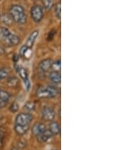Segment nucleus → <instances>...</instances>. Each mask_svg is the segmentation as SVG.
<instances>
[{"instance_id": "1", "label": "nucleus", "mask_w": 136, "mask_h": 150, "mask_svg": "<svg viewBox=\"0 0 136 150\" xmlns=\"http://www.w3.org/2000/svg\"><path fill=\"white\" fill-rule=\"evenodd\" d=\"M0 39L8 46H15L20 43V38L12 33L6 27H0Z\"/></svg>"}, {"instance_id": "2", "label": "nucleus", "mask_w": 136, "mask_h": 150, "mask_svg": "<svg viewBox=\"0 0 136 150\" xmlns=\"http://www.w3.org/2000/svg\"><path fill=\"white\" fill-rule=\"evenodd\" d=\"M9 14L12 18L13 21L18 24H24L27 22V17L24 8L19 5H14L10 8Z\"/></svg>"}, {"instance_id": "3", "label": "nucleus", "mask_w": 136, "mask_h": 150, "mask_svg": "<svg viewBox=\"0 0 136 150\" xmlns=\"http://www.w3.org/2000/svg\"><path fill=\"white\" fill-rule=\"evenodd\" d=\"M58 94V91L54 86H41L36 91L39 98H54Z\"/></svg>"}, {"instance_id": "4", "label": "nucleus", "mask_w": 136, "mask_h": 150, "mask_svg": "<svg viewBox=\"0 0 136 150\" xmlns=\"http://www.w3.org/2000/svg\"><path fill=\"white\" fill-rule=\"evenodd\" d=\"M33 121V115L27 112H21L18 114L15 118V125L22 126H30V124Z\"/></svg>"}, {"instance_id": "5", "label": "nucleus", "mask_w": 136, "mask_h": 150, "mask_svg": "<svg viewBox=\"0 0 136 150\" xmlns=\"http://www.w3.org/2000/svg\"><path fill=\"white\" fill-rule=\"evenodd\" d=\"M31 18L36 23H39L44 17V11L42 6L39 5H35L31 8L30 10Z\"/></svg>"}, {"instance_id": "6", "label": "nucleus", "mask_w": 136, "mask_h": 150, "mask_svg": "<svg viewBox=\"0 0 136 150\" xmlns=\"http://www.w3.org/2000/svg\"><path fill=\"white\" fill-rule=\"evenodd\" d=\"M17 71L20 75V78L22 79V81L24 82V85H25V88L27 89V90H29L30 88V82L29 80V73H28V71H27V68H23V67H19V68L17 69Z\"/></svg>"}, {"instance_id": "7", "label": "nucleus", "mask_w": 136, "mask_h": 150, "mask_svg": "<svg viewBox=\"0 0 136 150\" xmlns=\"http://www.w3.org/2000/svg\"><path fill=\"white\" fill-rule=\"evenodd\" d=\"M55 117L54 110L51 107L45 106L42 110V117L46 121H51Z\"/></svg>"}, {"instance_id": "8", "label": "nucleus", "mask_w": 136, "mask_h": 150, "mask_svg": "<svg viewBox=\"0 0 136 150\" xmlns=\"http://www.w3.org/2000/svg\"><path fill=\"white\" fill-rule=\"evenodd\" d=\"M39 30H34V31H33L30 34V36L28 37L27 41H26V42L24 45L27 50H30L31 48L33 47L35 42H36V39L39 37Z\"/></svg>"}, {"instance_id": "9", "label": "nucleus", "mask_w": 136, "mask_h": 150, "mask_svg": "<svg viewBox=\"0 0 136 150\" xmlns=\"http://www.w3.org/2000/svg\"><path fill=\"white\" fill-rule=\"evenodd\" d=\"M53 61L50 59H45L44 60L41 61L38 65V68L39 69L40 71L45 73L48 72L49 70L51 68V65H52Z\"/></svg>"}, {"instance_id": "10", "label": "nucleus", "mask_w": 136, "mask_h": 150, "mask_svg": "<svg viewBox=\"0 0 136 150\" xmlns=\"http://www.w3.org/2000/svg\"><path fill=\"white\" fill-rule=\"evenodd\" d=\"M46 130V127L42 123H36L33 125V128H32V132L36 137L42 134L45 130Z\"/></svg>"}, {"instance_id": "11", "label": "nucleus", "mask_w": 136, "mask_h": 150, "mask_svg": "<svg viewBox=\"0 0 136 150\" xmlns=\"http://www.w3.org/2000/svg\"><path fill=\"white\" fill-rule=\"evenodd\" d=\"M52 136L53 135L51 134V132L49 131V129H46L42 134L37 136V139L40 143H46L52 137Z\"/></svg>"}, {"instance_id": "12", "label": "nucleus", "mask_w": 136, "mask_h": 150, "mask_svg": "<svg viewBox=\"0 0 136 150\" xmlns=\"http://www.w3.org/2000/svg\"><path fill=\"white\" fill-rule=\"evenodd\" d=\"M49 130L51 132L52 135H58L61 133L60 125L56 121H51L49 124Z\"/></svg>"}, {"instance_id": "13", "label": "nucleus", "mask_w": 136, "mask_h": 150, "mask_svg": "<svg viewBox=\"0 0 136 150\" xmlns=\"http://www.w3.org/2000/svg\"><path fill=\"white\" fill-rule=\"evenodd\" d=\"M11 98V95L6 90H0V105H5L8 103Z\"/></svg>"}, {"instance_id": "14", "label": "nucleus", "mask_w": 136, "mask_h": 150, "mask_svg": "<svg viewBox=\"0 0 136 150\" xmlns=\"http://www.w3.org/2000/svg\"><path fill=\"white\" fill-rule=\"evenodd\" d=\"M49 79L51 81L55 84H59L61 81V76L60 72L51 71L49 74Z\"/></svg>"}, {"instance_id": "15", "label": "nucleus", "mask_w": 136, "mask_h": 150, "mask_svg": "<svg viewBox=\"0 0 136 150\" xmlns=\"http://www.w3.org/2000/svg\"><path fill=\"white\" fill-rule=\"evenodd\" d=\"M30 126H22V125H15V131L18 135L23 136L28 131Z\"/></svg>"}, {"instance_id": "16", "label": "nucleus", "mask_w": 136, "mask_h": 150, "mask_svg": "<svg viewBox=\"0 0 136 150\" xmlns=\"http://www.w3.org/2000/svg\"><path fill=\"white\" fill-rule=\"evenodd\" d=\"M0 20H1V21L6 26H10L12 24V23L14 21H13V19L11 17V15H10V14H7V13H5V14H3V15H1V17H0Z\"/></svg>"}, {"instance_id": "17", "label": "nucleus", "mask_w": 136, "mask_h": 150, "mask_svg": "<svg viewBox=\"0 0 136 150\" xmlns=\"http://www.w3.org/2000/svg\"><path fill=\"white\" fill-rule=\"evenodd\" d=\"M7 84L11 87H16L19 84V80L16 77H7Z\"/></svg>"}, {"instance_id": "18", "label": "nucleus", "mask_w": 136, "mask_h": 150, "mask_svg": "<svg viewBox=\"0 0 136 150\" xmlns=\"http://www.w3.org/2000/svg\"><path fill=\"white\" fill-rule=\"evenodd\" d=\"M23 109L25 111V112L30 113V112H33L35 109V105L32 102H27L23 107Z\"/></svg>"}, {"instance_id": "19", "label": "nucleus", "mask_w": 136, "mask_h": 150, "mask_svg": "<svg viewBox=\"0 0 136 150\" xmlns=\"http://www.w3.org/2000/svg\"><path fill=\"white\" fill-rule=\"evenodd\" d=\"M9 73H10V71L8 68H0V81L8 77Z\"/></svg>"}, {"instance_id": "20", "label": "nucleus", "mask_w": 136, "mask_h": 150, "mask_svg": "<svg viewBox=\"0 0 136 150\" xmlns=\"http://www.w3.org/2000/svg\"><path fill=\"white\" fill-rule=\"evenodd\" d=\"M42 3L45 10L49 11L54 6V1L53 0H42Z\"/></svg>"}, {"instance_id": "21", "label": "nucleus", "mask_w": 136, "mask_h": 150, "mask_svg": "<svg viewBox=\"0 0 136 150\" xmlns=\"http://www.w3.org/2000/svg\"><path fill=\"white\" fill-rule=\"evenodd\" d=\"M54 12H55V16L60 20L61 18V5L60 2L56 4V6L54 8Z\"/></svg>"}, {"instance_id": "22", "label": "nucleus", "mask_w": 136, "mask_h": 150, "mask_svg": "<svg viewBox=\"0 0 136 150\" xmlns=\"http://www.w3.org/2000/svg\"><path fill=\"white\" fill-rule=\"evenodd\" d=\"M61 61L58 60L57 62H54L52 63V65H51V68L52 69V71H57L60 72L61 71Z\"/></svg>"}, {"instance_id": "23", "label": "nucleus", "mask_w": 136, "mask_h": 150, "mask_svg": "<svg viewBox=\"0 0 136 150\" xmlns=\"http://www.w3.org/2000/svg\"><path fill=\"white\" fill-rule=\"evenodd\" d=\"M9 109H10V111H11V112H17V111H18V103H13L11 105V106H10Z\"/></svg>"}, {"instance_id": "24", "label": "nucleus", "mask_w": 136, "mask_h": 150, "mask_svg": "<svg viewBox=\"0 0 136 150\" xmlns=\"http://www.w3.org/2000/svg\"><path fill=\"white\" fill-rule=\"evenodd\" d=\"M11 150H19V149L18 148H15V147H14V148L11 149Z\"/></svg>"}, {"instance_id": "25", "label": "nucleus", "mask_w": 136, "mask_h": 150, "mask_svg": "<svg viewBox=\"0 0 136 150\" xmlns=\"http://www.w3.org/2000/svg\"><path fill=\"white\" fill-rule=\"evenodd\" d=\"M53 150H58V149H53Z\"/></svg>"}, {"instance_id": "26", "label": "nucleus", "mask_w": 136, "mask_h": 150, "mask_svg": "<svg viewBox=\"0 0 136 150\" xmlns=\"http://www.w3.org/2000/svg\"><path fill=\"white\" fill-rule=\"evenodd\" d=\"M0 17H1V14H0Z\"/></svg>"}]
</instances>
